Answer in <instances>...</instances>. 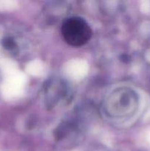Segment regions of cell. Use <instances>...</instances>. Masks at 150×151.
Returning a JSON list of instances; mask_svg holds the SVG:
<instances>
[{
  "instance_id": "obj_1",
  "label": "cell",
  "mask_w": 150,
  "mask_h": 151,
  "mask_svg": "<svg viewBox=\"0 0 150 151\" xmlns=\"http://www.w3.org/2000/svg\"><path fill=\"white\" fill-rule=\"evenodd\" d=\"M138 108V97L127 87L113 90L105 98L103 104L104 113L112 119H121L129 117Z\"/></svg>"
},
{
  "instance_id": "obj_2",
  "label": "cell",
  "mask_w": 150,
  "mask_h": 151,
  "mask_svg": "<svg viewBox=\"0 0 150 151\" xmlns=\"http://www.w3.org/2000/svg\"><path fill=\"white\" fill-rule=\"evenodd\" d=\"M61 34L69 45L79 47L85 45L92 37V29L82 17L71 16L65 19L61 26Z\"/></svg>"
},
{
  "instance_id": "obj_3",
  "label": "cell",
  "mask_w": 150,
  "mask_h": 151,
  "mask_svg": "<svg viewBox=\"0 0 150 151\" xmlns=\"http://www.w3.org/2000/svg\"><path fill=\"white\" fill-rule=\"evenodd\" d=\"M46 104L51 109L61 107L71 100V91L66 83L58 80H51L44 88Z\"/></svg>"
},
{
  "instance_id": "obj_4",
  "label": "cell",
  "mask_w": 150,
  "mask_h": 151,
  "mask_svg": "<svg viewBox=\"0 0 150 151\" xmlns=\"http://www.w3.org/2000/svg\"><path fill=\"white\" fill-rule=\"evenodd\" d=\"M2 45L5 49L10 50H13L16 47V44L13 38H10V37H7V38H5L2 41Z\"/></svg>"
}]
</instances>
